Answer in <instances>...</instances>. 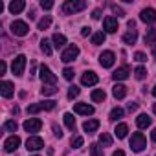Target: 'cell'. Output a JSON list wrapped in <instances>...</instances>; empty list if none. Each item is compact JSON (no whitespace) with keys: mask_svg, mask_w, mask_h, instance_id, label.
<instances>
[{"mask_svg":"<svg viewBox=\"0 0 156 156\" xmlns=\"http://www.w3.org/2000/svg\"><path fill=\"white\" fill-rule=\"evenodd\" d=\"M19 145H20V138L19 136H11V138H8L4 141V151L6 152H13V151L19 149Z\"/></svg>","mask_w":156,"mask_h":156,"instance_id":"cell-13","label":"cell"},{"mask_svg":"<svg viewBox=\"0 0 156 156\" xmlns=\"http://www.w3.org/2000/svg\"><path fill=\"white\" fill-rule=\"evenodd\" d=\"M41 50L44 51V55H48V57L51 55V46H50V42H48L46 39H44V41L41 42Z\"/></svg>","mask_w":156,"mask_h":156,"instance_id":"cell-36","label":"cell"},{"mask_svg":"<svg viewBox=\"0 0 156 156\" xmlns=\"http://www.w3.org/2000/svg\"><path fill=\"white\" fill-rule=\"evenodd\" d=\"M50 24H51V19H50V17H44V19L39 20L37 28H39V30H46V28H50Z\"/></svg>","mask_w":156,"mask_h":156,"instance_id":"cell-35","label":"cell"},{"mask_svg":"<svg viewBox=\"0 0 156 156\" xmlns=\"http://www.w3.org/2000/svg\"><path fill=\"white\" fill-rule=\"evenodd\" d=\"M123 108H119V107H116V108H112V112H110V119L112 121H118V119H121L123 118Z\"/></svg>","mask_w":156,"mask_h":156,"instance_id":"cell-30","label":"cell"},{"mask_svg":"<svg viewBox=\"0 0 156 156\" xmlns=\"http://www.w3.org/2000/svg\"><path fill=\"white\" fill-rule=\"evenodd\" d=\"M77 96H79V88H77L75 85L70 87V90H68V99H73V98H77Z\"/></svg>","mask_w":156,"mask_h":156,"instance_id":"cell-39","label":"cell"},{"mask_svg":"<svg viewBox=\"0 0 156 156\" xmlns=\"http://www.w3.org/2000/svg\"><path fill=\"white\" fill-rule=\"evenodd\" d=\"M90 98H92V101H94V103H103V101H105V98H107V94H105L103 90H94Z\"/></svg>","mask_w":156,"mask_h":156,"instance_id":"cell-28","label":"cell"},{"mask_svg":"<svg viewBox=\"0 0 156 156\" xmlns=\"http://www.w3.org/2000/svg\"><path fill=\"white\" fill-rule=\"evenodd\" d=\"M41 127H42V121L37 119V118H30V119L24 121V130L26 132H39Z\"/></svg>","mask_w":156,"mask_h":156,"instance_id":"cell-9","label":"cell"},{"mask_svg":"<svg viewBox=\"0 0 156 156\" xmlns=\"http://www.w3.org/2000/svg\"><path fill=\"white\" fill-rule=\"evenodd\" d=\"M24 8H26V2H24V0H13V2L9 4V11H11L13 15H19Z\"/></svg>","mask_w":156,"mask_h":156,"instance_id":"cell-18","label":"cell"},{"mask_svg":"<svg viewBox=\"0 0 156 156\" xmlns=\"http://www.w3.org/2000/svg\"><path fill=\"white\" fill-rule=\"evenodd\" d=\"M112 96H114L116 99H123V98L127 96V87H123V85H114Z\"/></svg>","mask_w":156,"mask_h":156,"instance_id":"cell-21","label":"cell"},{"mask_svg":"<svg viewBox=\"0 0 156 156\" xmlns=\"http://www.w3.org/2000/svg\"><path fill=\"white\" fill-rule=\"evenodd\" d=\"M6 68H8V66H6V62L2 61V62H0V75H4V73H6Z\"/></svg>","mask_w":156,"mask_h":156,"instance_id":"cell-46","label":"cell"},{"mask_svg":"<svg viewBox=\"0 0 156 156\" xmlns=\"http://www.w3.org/2000/svg\"><path fill=\"white\" fill-rule=\"evenodd\" d=\"M55 108V101H42V103H35L28 107V114H37L41 110H53Z\"/></svg>","mask_w":156,"mask_h":156,"instance_id":"cell-5","label":"cell"},{"mask_svg":"<svg viewBox=\"0 0 156 156\" xmlns=\"http://www.w3.org/2000/svg\"><path fill=\"white\" fill-rule=\"evenodd\" d=\"M6 132H17V129H19V125H17V121H13V119H9V121H6L4 123V127H2Z\"/></svg>","mask_w":156,"mask_h":156,"instance_id":"cell-31","label":"cell"},{"mask_svg":"<svg viewBox=\"0 0 156 156\" xmlns=\"http://www.w3.org/2000/svg\"><path fill=\"white\" fill-rule=\"evenodd\" d=\"M92 19H101V9H94V13H92Z\"/></svg>","mask_w":156,"mask_h":156,"instance_id":"cell-44","label":"cell"},{"mask_svg":"<svg viewBox=\"0 0 156 156\" xmlns=\"http://www.w3.org/2000/svg\"><path fill=\"white\" fill-rule=\"evenodd\" d=\"M105 39H107V35H105L103 31H96V33L92 35V44H94V46H99V44L105 42Z\"/></svg>","mask_w":156,"mask_h":156,"instance_id":"cell-25","label":"cell"},{"mask_svg":"<svg viewBox=\"0 0 156 156\" xmlns=\"http://www.w3.org/2000/svg\"><path fill=\"white\" fill-rule=\"evenodd\" d=\"M152 55H154V57H156V44H154V46H152Z\"/></svg>","mask_w":156,"mask_h":156,"instance_id":"cell-51","label":"cell"},{"mask_svg":"<svg viewBox=\"0 0 156 156\" xmlns=\"http://www.w3.org/2000/svg\"><path fill=\"white\" fill-rule=\"evenodd\" d=\"M24 68H26V55H17L11 62V70L15 75H22L24 73Z\"/></svg>","mask_w":156,"mask_h":156,"instance_id":"cell-6","label":"cell"},{"mask_svg":"<svg viewBox=\"0 0 156 156\" xmlns=\"http://www.w3.org/2000/svg\"><path fill=\"white\" fill-rule=\"evenodd\" d=\"M98 129H99V121H98V119H88V121H85V123H83V130H85V132H88V134L96 132Z\"/></svg>","mask_w":156,"mask_h":156,"instance_id":"cell-20","label":"cell"},{"mask_svg":"<svg viewBox=\"0 0 156 156\" xmlns=\"http://www.w3.org/2000/svg\"><path fill=\"white\" fill-rule=\"evenodd\" d=\"M62 119H64V125H66L70 130H75V118H73V114L66 112V114L62 116Z\"/></svg>","mask_w":156,"mask_h":156,"instance_id":"cell-24","label":"cell"},{"mask_svg":"<svg viewBox=\"0 0 156 156\" xmlns=\"http://www.w3.org/2000/svg\"><path fill=\"white\" fill-rule=\"evenodd\" d=\"M129 28L134 30V28H136V22H134V20H129Z\"/></svg>","mask_w":156,"mask_h":156,"instance_id":"cell-48","label":"cell"},{"mask_svg":"<svg viewBox=\"0 0 156 156\" xmlns=\"http://www.w3.org/2000/svg\"><path fill=\"white\" fill-rule=\"evenodd\" d=\"M134 77H136V79H145V77H147V70L143 68V66H138L136 70H134Z\"/></svg>","mask_w":156,"mask_h":156,"instance_id":"cell-33","label":"cell"},{"mask_svg":"<svg viewBox=\"0 0 156 156\" xmlns=\"http://www.w3.org/2000/svg\"><path fill=\"white\" fill-rule=\"evenodd\" d=\"M73 112L75 114H83V116H92L94 114V107L88 103H75L73 105Z\"/></svg>","mask_w":156,"mask_h":156,"instance_id":"cell-11","label":"cell"},{"mask_svg":"<svg viewBox=\"0 0 156 156\" xmlns=\"http://www.w3.org/2000/svg\"><path fill=\"white\" fill-rule=\"evenodd\" d=\"M127 132H129V127H127L125 123H119V125L116 127V130H114V134H116L118 140H123V138L127 136Z\"/></svg>","mask_w":156,"mask_h":156,"instance_id":"cell-23","label":"cell"},{"mask_svg":"<svg viewBox=\"0 0 156 156\" xmlns=\"http://www.w3.org/2000/svg\"><path fill=\"white\" fill-rule=\"evenodd\" d=\"M154 42H156V28H151L147 31V35H145V44H152L154 46Z\"/></svg>","mask_w":156,"mask_h":156,"instance_id":"cell-29","label":"cell"},{"mask_svg":"<svg viewBox=\"0 0 156 156\" xmlns=\"http://www.w3.org/2000/svg\"><path fill=\"white\" fill-rule=\"evenodd\" d=\"M0 92H2V96H4L6 99L13 98V94H15V87H13V83H9V81H4L2 85H0Z\"/></svg>","mask_w":156,"mask_h":156,"instance_id":"cell-16","label":"cell"},{"mask_svg":"<svg viewBox=\"0 0 156 156\" xmlns=\"http://www.w3.org/2000/svg\"><path fill=\"white\" fill-rule=\"evenodd\" d=\"M151 123H152V119H151L147 114H140V116L136 118V125H138V129H147V127H151Z\"/></svg>","mask_w":156,"mask_h":156,"instance_id":"cell-19","label":"cell"},{"mask_svg":"<svg viewBox=\"0 0 156 156\" xmlns=\"http://www.w3.org/2000/svg\"><path fill=\"white\" fill-rule=\"evenodd\" d=\"M70 143H72V147H73V149H79V147H83L85 140H83V136H73Z\"/></svg>","mask_w":156,"mask_h":156,"instance_id":"cell-34","label":"cell"},{"mask_svg":"<svg viewBox=\"0 0 156 156\" xmlns=\"http://www.w3.org/2000/svg\"><path fill=\"white\" fill-rule=\"evenodd\" d=\"M41 8H42V9H51V8H53V2H51V0H42V2H41Z\"/></svg>","mask_w":156,"mask_h":156,"instance_id":"cell-42","label":"cell"},{"mask_svg":"<svg viewBox=\"0 0 156 156\" xmlns=\"http://www.w3.org/2000/svg\"><path fill=\"white\" fill-rule=\"evenodd\" d=\"M77 55H79V48H77L75 44H72V46H68V48L61 53V61H62V62H72L73 59H77Z\"/></svg>","mask_w":156,"mask_h":156,"instance_id":"cell-7","label":"cell"},{"mask_svg":"<svg viewBox=\"0 0 156 156\" xmlns=\"http://www.w3.org/2000/svg\"><path fill=\"white\" fill-rule=\"evenodd\" d=\"M39 77H41V81L44 83V85H55L57 83V77L51 73V70L48 68V66H41V70H39Z\"/></svg>","mask_w":156,"mask_h":156,"instance_id":"cell-3","label":"cell"},{"mask_svg":"<svg viewBox=\"0 0 156 156\" xmlns=\"http://www.w3.org/2000/svg\"><path fill=\"white\" fill-rule=\"evenodd\" d=\"M134 59H136L138 62H145V61H147V55L141 53V51H138V53H134Z\"/></svg>","mask_w":156,"mask_h":156,"instance_id":"cell-41","label":"cell"},{"mask_svg":"<svg viewBox=\"0 0 156 156\" xmlns=\"http://www.w3.org/2000/svg\"><path fill=\"white\" fill-rule=\"evenodd\" d=\"M129 112H134V110H138V103H129Z\"/></svg>","mask_w":156,"mask_h":156,"instance_id":"cell-45","label":"cell"},{"mask_svg":"<svg viewBox=\"0 0 156 156\" xmlns=\"http://www.w3.org/2000/svg\"><path fill=\"white\" fill-rule=\"evenodd\" d=\"M151 138H152V141H156V129H154V130L151 132Z\"/></svg>","mask_w":156,"mask_h":156,"instance_id":"cell-50","label":"cell"},{"mask_svg":"<svg viewBox=\"0 0 156 156\" xmlns=\"http://www.w3.org/2000/svg\"><path fill=\"white\" fill-rule=\"evenodd\" d=\"M103 28H105L107 33L118 31V19H116V17H107V19L103 20Z\"/></svg>","mask_w":156,"mask_h":156,"instance_id":"cell-15","label":"cell"},{"mask_svg":"<svg viewBox=\"0 0 156 156\" xmlns=\"http://www.w3.org/2000/svg\"><path fill=\"white\" fill-rule=\"evenodd\" d=\"M59 92V88L55 87V85H44L42 88H41V94L42 96H53V94H57Z\"/></svg>","mask_w":156,"mask_h":156,"instance_id":"cell-27","label":"cell"},{"mask_svg":"<svg viewBox=\"0 0 156 156\" xmlns=\"http://www.w3.org/2000/svg\"><path fill=\"white\" fill-rule=\"evenodd\" d=\"M73 75H75V73H73V68H64V70H62V77H64L66 81H72Z\"/></svg>","mask_w":156,"mask_h":156,"instance_id":"cell-37","label":"cell"},{"mask_svg":"<svg viewBox=\"0 0 156 156\" xmlns=\"http://www.w3.org/2000/svg\"><path fill=\"white\" fill-rule=\"evenodd\" d=\"M152 110H154V114H156V103H154V107H152Z\"/></svg>","mask_w":156,"mask_h":156,"instance_id":"cell-53","label":"cell"},{"mask_svg":"<svg viewBox=\"0 0 156 156\" xmlns=\"http://www.w3.org/2000/svg\"><path fill=\"white\" fill-rule=\"evenodd\" d=\"M112 156H125V152H123V151H116Z\"/></svg>","mask_w":156,"mask_h":156,"instance_id":"cell-49","label":"cell"},{"mask_svg":"<svg viewBox=\"0 0 156 156\" xmlns=\"http://www.w3.org/2000/svg\"><path fill=\"white\" fill-rule=\"evenodd\" d=\"M26 147H28V151H41L44 147V140L39 136H30L26 141Z\"/></svg>","mask_w":156,"mask_h":156,"instance_id":"cell-10","label":"cell"},{"mask_svg":"<svg viewBox=\"0 0 156 156\" xmlns=\"http://www.w3.org/2000/svg\"><path fill=\"white\" fill-rule=\"evenodd\" d=\"M114 61H116V55H114V51H110V50H107V51H103V53L99 55V64H101L103 68H110V66L114 64Z\"/></svg>","mask_w":156,"mask_h":156,"instance_id":"cell-8","label":"cell"},{"mask_svg":"<svg viewBox=\"0 0 156 156\" xmlns=\"http://www.w3.org/2000/svg\"><path fill=\"white\" fill-rule=\"evenodd\" d=\"M85 8H87V2H83V0H68L62 6V11L68 13V15H73L77 11H83Z\"/></svg>","mask_w":156,"mask_h":156,"instance_id":"cell-1","label":"cell"},{"mask_svg":"<svg viewBox=\"0 0 156 156\" xmlns=\"http://www.w3.org/2000/svg\"><path fill=\"white\" fill-rule=\"evenodd\" d=\"M145 147H147V140H145V136H143L141 132H134L132 138H130V149H132L134 152H141Z\"/></svg>","mask_w":156,"mask_h":156,"instance_id":"cell-2","label":"cell"},{"mask_svg":"<svg viewBox=\"0 0 156 156\" xmlns=\"http://www.w3.org/2000/svg\"><path fill=\"white\" fill-rule=\"evenodd\" d=\"M28 31H30V26H28L26 22H22V20H13V22H11V33H13V35H17V37H26Z\"/></svg>","mask_w":156,"mask_h":156,"instance_id":"cell-4","label":"cell"},{"mask_svg":"<svg viewBox=\"0 0 156 156\" xmlns=\"http://www.w3.org/2000/svg\"><path fill=\"white\" fill-rule=\"evenodd\" d=\"M138 41V31L136 30H129L125 35H123V42L125 44H134Z\"/></svg>","mask_w":156,"mask_h":156,"instance_id":"cell-22","label":"cell"},{"mask_svg":"<svg viewBox=\"0 0 156 156\" xmlns=\"http://www.w3.org/2000/svg\"><path fill=\"white\" fill-rule=\"evenodd\" d=\"M110 8H112V11H114V13H118V17H123V15H125V11H123L118 4H112Z\"/></svg>","mask_w":156,"mask_h":156,"instance_id":"cell-40","label":"cell"},{"mask_svg":"<svg viewBox=\"0 0 156 156\" xmlns=\"http://www.w3.org/2000/svg\"><path fill=\"white\" fill-rule=\"evenodd\" d=\"M51 41H53V46H55V48H62V46L66 44V37L61 35V33H55V35L51 37Z\"/></svg>","mask_w":156,"mask_h":156,"instance_id":"cell-26","label":"cell"},{"mask_svg":"<svg viewBox=\"0 0 156 156\" xmlns=\"http://www.w3.org/2000/svg\"><path fill=\"white\" fill-rule=\"evenodd\" d=\"M129 73H130V68L129 66H121V68H118L114 73H112V77L116 81H125L127 77H129Z\"/></svg>","mask_w":156,"mask_h":156,"instance_id":"cell-17","label":"cell"},{"mask_svg":"<svg viewBox=\"0 0 156 156\" xmlns=\"http://www.w3.org/2000/svg\"><path fill=\"white\" fill-rule=\"evenodd\" d=\"M99 79H98V75H96V72H85L83 75H81V83L85 85V87H94L96 83H98Z\"/></svg>","mask_w":156,"mask_h":156,"instance_id":"cell-12","label":"cell"},{"mask_svg":"<svg viewBox=\"0 0 156 156\" xmlns=\"http://www.w3.org/2000/svg\"><path fill=\"white\" fill-rule=\"evenodd\" d=\"M152 96L156 98V85H154V88H152Z\"/></svg>","mask_w":156,"mask_h":156,"instance_id":"cell-52","label":"cell"},{"mask_svg":"<svg viewBox=\"0 0 156 156\" xmlns=\"http://www.w3.org/2000/svg\"><path fill=\"white\" fill-rule=\"evenodd\" d=\"M99 143H101L103 147H110V145H112V138H110L107 132H103V134H99Z\"/></svg>","mask_w":156,"mask_h":156,"instance_id":"cell-32","label":"cell"},{"mask_svg":"<svg viewBox=\"0 0 156 156\" xmlns=\"http://www.w3.org/2000/svg\"><path fill=\"white\" fill-rule=\"evenodd\" d=\"M90 156H103V151H101L96 143H92V145H90Z\"/></svg>","mask_w":156,"mask_h":156,"instance_id":"cell-38","label":"cell"},{"mask_svg":"<svg viewBox=\"0 0 156 156\" xmlns=\"http://www.w3.org/2000/svg\"><path fill=\"white\" fill-rule=\"evenodd\" d=\"M90 31H92L90 28H83V31H81V35H83V37H88V35H90Z\"/></svg>","mask_w":156,"mask_h":156,"instance_id":"cell-47","label":"cell"},{"mask_svg":"<svg viewBox=\"0 0 156 156\" xmlns=\"http://www.w3.org/2000/svg\"><path fill=\"white\" fill-rule=\"evenodd\" d=\"M53 134H55L57 138H62V130H61L57 125H53Z\"/></svg>","mask_w":156,"mask_h":156,"instance_id":"cell-43","label":"cell"},{"mask_svg":"<svg viewBox=\"0 0 156 156\" xmlns=\"http://www.w3.org/2000/svg\"><path fill=\"white\" fill-rule=\"evenodd\" d=\"M140 19H141L143 22H147V24L156 22V9H152V8H145V9L140 13Z\"/></svg>","mask_w":156,"mask_h":156,"instance_id":"cell-14","label":"cell"}]
</instances>
